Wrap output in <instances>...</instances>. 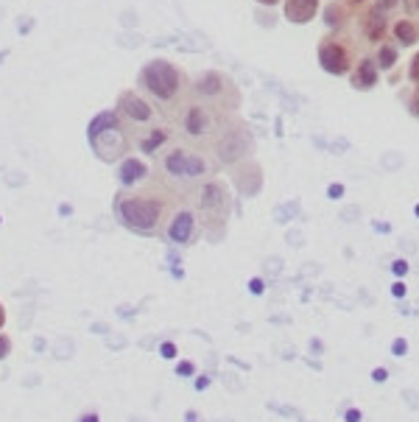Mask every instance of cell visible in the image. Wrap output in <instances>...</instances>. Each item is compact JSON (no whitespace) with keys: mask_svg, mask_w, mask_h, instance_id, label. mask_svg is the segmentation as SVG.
<instances>
[{"mask_svg":"<svg viewBox=\"0 0 419 422\" xmlns=\"http://www.w3.org/2000/svg\"><path fill=\"white\" fill-rule=\"evenodd\" d=\"M417 3H419V0H417Z\"/></svg>","mask_w":419,"mask_h":422,"instance_id":"cell-34","label":"cell"},{"mask_svg":"<svg viewBox=\"0 0 419 422\" xmlns=\"http://www.w3.org/2000/svg\"><path fill=\"white\" fill-rule=\"evenodd\" d=\"M394 36H397V42L414 45V42H417V28H414L411 22H397V25H394Z\"/></svg>","mask_w":419,"mask_h":422,"instance_id":"cell-17","label":"cell"},{"mask_svg":"<svg viewBox=\"0 0 419 422\" xmlns=\"http://www.w3.org/2000/svg\"><path fill=\"white\" fill-rule=\"evenodd\" d=\"M405 352V341H394V355H402Z\"/></svg>","mask_w":419,"mask_h":422,"instance_id":"cell-26","label":"cell"},{"mask_svg":"<svg viewBox=\"0 0 419 422\" xmlns=\"http://www.w3.org/2000/svg\"><path fill=\"white\" fill-rule=\"evenodd\" d=\"M176 372H179V375H193V364H190V361H182Z\"/></svg>","mask_w":419,"mask_h":422,"instance_id":"cell-21","label":"cell"},{"mask_svg":"<svg viewBox=\"0 0 419 422\" xmlns=\"http://www.w3.org/2000/svg\"><path fill=\"white\" fill-rule=\"evenodd\" d=\"M251 151H254V137L243 123L224 126L213 140V157L218 165H235L240 159H246Z\"/></svg>","mask_w":419,"mask_h":422,"instance_id":"cell-4","label":"cell"},{"mask_svg":"<svg viewBox=\"0 0 419 422\" xmlns=\"http://www.w3.org/2000/svg\"><path fill=\"white\" fill-rule=\"evenodd\" d=\"M405 271H408V263H405V260H397V263H394V274H405Z\"/></svg>","mask_w":419,"mask_h":422,"instance_id":"cell-22","label":"cell"},{"mask_svg":"<svg viewBox=\"0 0 419 422\" xmlns=\"http://www.w3.org/2000/svg\"><path fill=\"white\" fill-rule=\"evenodd\" d=\"M31 25H34V20H20V31H28Z\"/></svg>","mask_w":419,"mask_h":422,"instance_id":"cell-27","label":"cell"},{"mask_svg":"<svg viewBox=\"0 0 419 422\" xmlns=\"http://www.w3.org/2000/svg\"><path fill=\"white\" fill-rule=\"evenodd\" d=\"M137 89L146 95L159 112H173L176 106L184 104L187 92V76L184 70L176 67L168 59H148L137 73Z\"/></svg>","mask_w":419,"mask_h":422,"instance_id":"cell-2","label":"cell"},{"mask_svg":"<svg viewBox=\"0 0 419 422\" xmlns=\"http://www.w3.org/2000/svg\"><path fill=\"white\" fill-rule=\"evenodd\" d=\"M170 210V199L162 196L159 190H117L115 196V215L117 221L123 224L129 232L137 235H157L162 227H165V218H168Z\"/></svg>","mask_w":419,"mask_h":422,"instance_id":"cell-1","label":"cell"},{"mask_svg":"<svg viewBox=\"0 0 419 422\" xmlns=\"http://www.w3.org/2000/svg\"><path fill=\"white\" fill-rule=\"evenodd\" d=\"M0 221H3V215H0Z\"/></svg>","mask_w":419,"mask_h":422,"instance_id":"cell-32","label":"cell"},{"mask_svg":"<svg viewBox=\"0 0 419 422\" xmlns=\"http://www.w3.org/2000/svg\"><path fill=\"white\" fill-rule=\"evenodd\" d=\"M391 294H394V297H405V285H402V282H394Z\"/></svg>","mask_w":419,"mask_h":422,"instance_id":"cell-23","label":"cell"},{"mask_svg":"<svg viewBox=\"0 0 419 422\" xmlns=\"http://www.w3.org/2000/svg\"><path fill=\"white\" fill-rule=\"evenodd\" d=\"M9 352H12V341H9L6 335L0 333V358H6Z\"/></svg>","mask_w":419,"mask_h":422,"instance_id":"cell-20","label":"cell"},{"mask_svg":"<svg viewBox=\"0 0 419 422\" xmlns=\"http://www.w3.org/2000/svg\"><path fill=\"white\" fill-rule=\"evenodd\" d=\"M213 174V162L201 154V151H184V171H182V182H201Z\"/></svg>","mask_w":419,"mask_h":422,"instance_id":"cell-13","label":"cell"},{"mask_svg":"<svg viewBox=\"0 0 419 422\" xmlns=\"http://www.w3.org/2000/svg\"><path fill=\"white\" fill-rule=\"evenodd\" d=\"M358 420H361V411H355V408L347 411V422H358Z\"/></svg>","mask_w":419,"mask_h":422,"instance_id":"cell-25","label":"cell"},{"mask_svg":"<svg viewBox=\"0 0 419 422\" xmlns=\"http://www.w3.org/2000/svg\"><path fill=\"white\" fill-rule=\"evenodd\" d=\"M383 25H385V17L380 9H374L369 17H366V36L369 39H377L380 34H383Z\"/></svg>","mask_w":419,"mask_h":422,"instance_id":"cell-16","label":"cell"},{"mask_svg":"<svg viewBox=\"0 0 419 422\" xmlns=\"http://www.w3.org/2000/svg\"><path fill=\"white\" fill-rule=\"evenodd\" d=\"M179 129L190 140H204L221 129V115H218V109L193 98L179 109Z\"/></svg>","mask_w":419,"mask_h":422,"instance_id":"cell-7","label":"cell"},{"mask_svg":"<svg viewBox=\"0 0 419 422\" xmlns=\"http://www.w3.org/2000/svg\"><path fill=\"white\" fill-rule=\"evenodd\" d=\"M193 199H196V215H201V227L207 229L213 221L224 224L227 218V210H229V188L224 182H218V179H210V182H201L196 193H193Z\"/></svg>","mask_w":419,"mask_h":422,"instance_id":"cell-6","label":"cell"},{"mask_svg":"<svg viewBox=\"0 0 419 422\" xmlns=\"http://www.w3.org/2000/svg\"><path fill=\"white\" fill-rule=\"evenodd\" d=\"M260 6H274V3H280V0H257Z\"/></svg>","mask_w":419,"mask_h":422,"instance_id":"cell-29","label":"cell"},{"mask_svg":"<svg viewBox=\"0 0 419 422\" xmlns=\"http://www.w3.org/2000/svg\"><path fill=\"white\" fill-rule=\"evenodd\" d=\"M115 112L120 115V121L132 129V132H143V129H151L157 126V106L140 92V89L126 87L117 92V104H115Z\"/></svg>","mask_w":419,"mask_h":422,"instance_id":"cell-5","label":"cell"},{"mask_svg":"<svg viewBox=\"0 0 419 422\" xmlns=\"http://www.w3.org/2000/svg\"><path fill=\"white\" fill-rule=\"evenodd\" d=\"M151 162H148L146 157H140V154H126L120 162H117V185H120V190H134L140 188V185H146L148 179H151Z\"/></svg>","mask_w":419,"mask_h":422,"instance_id":"cell-10","label":"cell"},{"mask_svg":"<svg viewBox=\"0 0 419 422\" xmlns=\"http://www.w3.org/2000/svg\"><path fill=\"white\" fill-rule=\"evenodd\" d=\"M87 143L92 154L106 165H117L126 154H132L134 132L120 121V115L115 109H103L87 126Z\"/></svg>","mask_w":419,"mask_h":422,"instance_id":"cell-3","label":"cell"},{"mask_svg":"<svg viewBox=\"0 0 419 422\" xmlns=\"http://www.w3.org/2000/svg\"><path fill=\"white\" fill-rule=\"evenodd\" d=\"M170 140V134L165 126H151V129H143V132H137L134 134V143H137V151H140V157H157L165 145H168Z\"/></svg>","mask_w":419,"mask_h":422,"instance_id":"cell-12","label":"cell"},{"mask_svg":"<svg viewBox=\"0 0 419 422\" xmlns=\"http://www.w3.org/2000/svg\"><path fill=\"white\" fill-rule=\"evenodd\" d=\"M417 112H419V106H417Z\"/></svg>","mask_w":419,"mask_h":422,"instance_id":"cell-33","label":"cell"},{"mask_svg":"<svg viewBox=\"0 0 419 422\" xmlns=\"http://www.w3.org/2000/svg\"><path fill=\"white\" fill-rule=\"evenodd\" d=\"M162 355H165V358H173V355H176L173 344H162Z\"/></svg>","mask_w":419,"mask_h":422,"instance_id":"cell-24","label":"cell"},{"mask_svg":"<svg viewBox=\"0 0 419 422\" xmlns=\"http://www.w3.org/2000/svg\"><path fill=\"white\" fill-rule=\"evenodd\" d=\"M318 0H285V20L294 25H305L316 17Z\"/></svg>","mask_w":419,"mask_h":422,"instance_id":"cell-14","label":"cell"},{"mask_svg":"<svg viewBox=\"0 0 419 422\" xmlns=\"http://www.w3.org/2000/svg\"><path fill=\"white\" fill-rule=\"evenodd\" d=\"M3 324H6V311H3V305H0V330H3Z\"/></svg>","mask_w":419,"mask_h":422,"instance_id":"cell-28","label":"cell"},{"mask_svg":"<svg viewBox=\"0 0 419 422\" xmlns=\"http://www.w3.org/2000/svg\"><path fill=\"white\" fill-rule=\"evenodd\" d=\"M193 95H196V101H201V104H207V106H213V109H224V95H238V89L232 87V81H229V76H224V73H218V70H204V73H199V76L193 78Z\"/></svg>","mask_w":419,"mask_h":422,"instance_id":"cell-8","label":"cell"},{"mask_svg":"<svg viewBox=\"0 0 419 422\" xmlns=\"http://www.w3.org/2000/svg\"><path fill=\"white\" fill-rule=\"evenodd\" d=\"M81 422H98V417H95V414H90V417H84Z\"/></svg>","mask_w":419,"mask_h":422,"instance_id":"cell-30","label":"cell"},{"mask_svg":"<svg viewBox=\"0 0 419 422\" xmlns=\"http://www.w3.org/2000/svg\"><path fill=\"white\" fill-rule=\"evenodd\" d=\"M318 65L324 67L330 76H344V73L350 70V56H347V51H344L338 42L324 39V42L318 45Z\"/></svg>","mask_w":419,"mask_h":422,"instance_id":"cell-11","label":"cell"},{"mask_svg":"<svg viewBox=\"0 0 419 422\" xmlns=\"http://www.w3.org/2000/svg\"><path fill=\"white\" fill-rule=\"evenodd\" d=\"M417 218H419V204H417Z\"/></svg>","mask_w":419,"mask_h":422,"instance_id":"cell-31","label":"cell"},{"mask_svg":"<svg viewBox=\"0 0 419 422\" xmlns=\"http://www.w3.org/2000/svg\"><path fill=\"white\" fill-rule=\"evenodd\" d=\"M394 62H397V51L391 48V45H383V48H380V53H377V65H380V70L391 67Z\"/></svg>","mask_w":419,"mask_h":422,"instance_id":"cell-18","label":"cell"},{"mask_svg":"<svg viewBox=\"0 0 419 422\" xmlns=\"http://www.w3.org/2000/svg\"><path fill=\"white\" fill-rule=\"evenodd\" d=\"M196 232H199V215H196V210H190V207L173 210V215H170L168 224H165V238H168L170 244L187 246L196 241Z\"/></svg>","mask_w":419,"mask_h":422,"instance_id":"cell-9","label":"cell"},{"mask_svg":"<svg viewBox=\"0 0 419 422\" xmlns=\"http://www.w3.org/2000/svg\"><path fill=\"white\" fill-rule=\"evenodd\" d=\"M374 78H377V67H374L372 59H363L361 62V70L355 73V78H352V87H358V89H369L374 84Z\"/></svg>","mask_w":419,"mask_h":422,"instance_id":"cell-15","label":"cell"},{"mask_svg":"<svg viewBox=\"0 0 419 422\" xmlns=\"http://www.w3.org/2000/svg\"><path fill=\"white\" fill-rule=\"evenodd\" d=\"M327 196H330V199H341V196H344V185L333 182V185L327 188Z\"/></svg>","mask_w":419,"mask_h":422,"instance_id":"cell-19","label":"cell"}]
</instances>
